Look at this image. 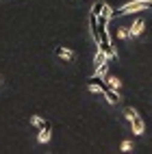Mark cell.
Wrapping results in <instances>:
<instances>
[{"mask_svg":"<svg viewBox=\"0 0 152 154\" xmlns=\"http://www.w3.org/2000/svg\"><path fill=\"white\" fill-rule=\"evenodd\" d=\"M124 115H126V119L130 122V119H133V117L137 115V111H135V109H126V111H124Z\"/></svg>","mask_w":152,"mask_h":154,"instance_id":"cell-15","label":"cell"},{"mask_svg":"<svg viewBox=\"0 0 152 154\" xmlns=\"http://www.w3.org/2000/svg\"><path fill=\"white\" fill-rule=\"evenodd\" d=\"M107 85H109L111 89H119V85H122V83H119L117 78H107Z\"/></svg>","mask_w":152,"mask_h":154,"instance_id":"cell-14","label":"cell"},{"mask_svg":"<svg viewBox=\"0 0 152 154\" xmlns=\"http://www.w3.org/2000/svg\"><path fill=\"white\" fill-rule=\"evenodd\" d=\"M130 148H133V143H130V141H124V143H122V152H130Z\"/></svg>","mask_w":152,"mask_h":154,"instance_id":"cell-16","label":"cell"},{"mask_svg":"<svg viewBox=\"0 0 152 154\" xmlns=\"http://www.w3.org/2000/svg\"><path fill=\"white\" fill-rule=\"evenodd\" d=\"M57 57L59 59H65V61H72L74 59V52L70 48H57Z\"/></svg>","mask_w":152,"mask_h":154,"instance_id":"cell-8","label":"cell"},{"mask_svg":"<svg viewBox=\"0 0 152 154\" xmlns=\"http://www.w3.org/2000/svg\"><path fill=\"white\" fill-rule=\"evenodd\" d=\"M102 94L107 96V100L111 102V104H119V100H122V98H119V94H117V89H111V87H107V89L102 91Z\"/></svg>","mask_w":152,"mask_h":154,"instance_id":"cell-5","label":"cell"},{"mask_svg":"<svg viewBox=\"0 0 152 154\" xmlns=\"http://www.w3.org/2000/svg\"><path fill=\"white\" fill-rule=\"evenodd\" d=\"M144 28H146V22H144V20H137V22L128 28V33H130V37H137V35L144 33Z\"/></svg>","mask_w":152,"mask_h":154,"instance_id":"cell-6","label":"cell"},{"mask_svg":"<svg viewBox=\"0 0 152 154\" xmlns=\"http://www.w3.org/2000/svg\"><path fill=\"white\" fill-rule=\"evenodd\" d=\"M87 87H98V89H107L109 85L104 83V76H98V74H94V76H91L89 80H87Z\"/></svg>","mask_w":152,"mask_h":154,"instance_id":"cell-3","label":"cell"},{"mask_svg":"<svg viewBox=\"0 0 152 154\" xmlns=\"http://www.w3.org/2000/svg\"><path fill=\"white\" fill-rule=\"evenodd\" d=\"M104 7H107V2H102V0H98V2H94V7H91V13H94V15L102 13V11H104Z\"/></svg>","mask_w":152,"mask_h":154,"instance_id":"cell-10","label":"cell"},{"mask_svg":"<svg viewBox=\"0 0 152 154\" xmlns=\"http://www.w3.org/2000/svg\"><path fill=\"white\" fill-rule=\"evenodd\" d=\"M122 39H126V37H130V33H128V28H119V33H117Z\"/></svg>","mask_w":152,"mask_h":154,"instance_id":"cell-17","label":"cell"},{"mask_svg":"<svg viewBox=\"0 0 152 154\" xmlns=\"http://www.w3.org/2000/svg\"><path fill=\"white\" fill-rule=\"evenodd\" d=\"M107 69H109V63H102V65L96 67V74L98 76H107Z\"/></svg>","mask_w":152,"mask_h":154,"instance_id":"cell-13","label":"cell"},{"mask_svg":"<svg viewBox=\"0 0 152 154\" xmlns=\"http://www.w3.org/2000/svg\"><path fill=\"white\" fill-rule=\"evenodd\" d=\"M89 28H91V35H94L96 44H98V39H100V28H98V17H96L94 13L89 15Z\"/></svg>","mask_w":152,"mask_h":154,"instance_id":"cell-4","label":"cell"},{"mask_svg":"<svg viewBox=\"0 0 152 154\" xmlns=\"http://www.w3.org/2000/svg\"><path fill=\"white\" fill-rule=\"evenodd\" d=\"M48 141H50V128L39 132V143H48Z\"/></svg>","mask_w":152,"mask_h":154,"instance_id":"cell-12","label":"cell"},{"mask_svg":"<svg viewBox=\"0 0 152 154\" xmlns=\"http://www.w3.org/2000/svg\"><path fill=\"white\" fill-rule=\"evenodd\" d=\"M148 2H152V0H148Z\"/></svg>","mask_w":152,"mask_h":154,"instance_id":"cell-19","label":"cell"},{"mask_svg":"<svg viewBox=\"0 0 152 154\" xmlns=\"http://www.w3.org/2000/svg\"><path fill=\"white\" fill-rule=\"evenodd\" d=\"M0 83H2V78H0Z\"/></svg>","mask_w":152,"mask_h":154,"instance_id":"cell-18","label":"cell"},{"mask_svg":"<svg viewBox=\"0 0 152 154\" xmlns=\"http://www.w3.org/2000/svg\"><path fill=\"white\" fill-rule=\"evenodd\" d=\"M30 122H33V124H35L39 130H46V128H50V126H48V122H44L42 117H37V115H35L33 119H30Z\"/></svg>","mask_w":152,"mask_h":154,"instance_id":"cell-11","label":"cell"},{"mask_svg":"<svg viewBox=\"0 0 152 154\" xmlns=\"http://www.w3.org/2000/svg\"><path fill=\"white\" fill-rule=\"evenodd\" d=\"M152 2H148V0H135V2H128L124 5L117 11V15H128V13H135V11H146V9H150Z\"/></svg>","mask_w":152,"mask_h":154,"instance_id":"cell-1","label":"cell"},{"mask_svg":"<svg viewBox=\"0 0 152 154\" xmlns=\"http://www.w3.org/2000/svg\"><path fill=\"white\" fill-rule=\"evenodd\" d=\"M130 126H133L135 135H141V132H144V119H141L139 115H135L133 119H130Z\"/></svg>","mask_w":152,"mask_h":154,"instance_id":"cell-7","label":"cell"},{"mask_svg":"<svg viewBox=\"0 0 152 154\" xmlns=\"http://www.w3.org/2000/svg\"><path fill=\"white\" fill-rule=\"evenodd\" d=\"M107 61H109V57L102 52V50H98V52H96V59H94V65L98 67V65H102V63H107Z\"/></svg>","mask_w":152,"mask_h":154,"instance_id":"cell-9","label":"cell"},{"mask_svg":"<svg viewBox=\"0 0 152 154\" xmlns=\"http://www.w3.org/2000/svg\"><path fill=\"white\" fill-rule=\"evenodd\" d=\"M98 46L100 50L109 57V59H113L115 52H113V46H111V37H109V30L107 28H100V39H98Z\"/></svg>","mask_w":152,"mask_h":154,"instance_id":"cell-2","label":"cell"}]
</instances>
